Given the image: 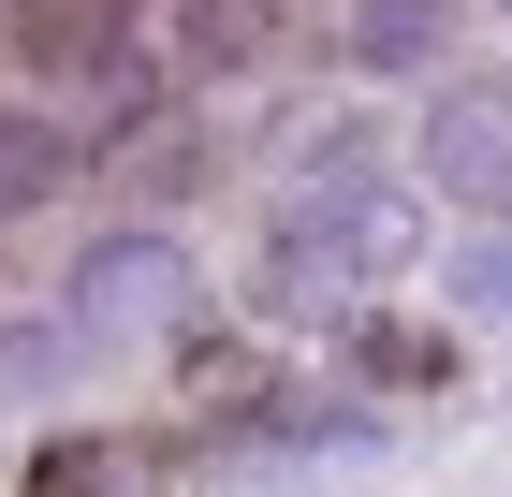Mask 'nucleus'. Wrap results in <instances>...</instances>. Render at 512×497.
<instances>
[{"label":"nucleus","mask_w":512,"mask_h":497,"mask_svg":"<svg viewBox=\"0 0 512 497\" xmlns=\"http://www.w3.org/2000/svg\"><path fill=\"white\" fill-rule=\"evenodd\" d=\"M59 381H88V351L59 337L44 307H15V322H0V410H44Z\"/></svg>","instance_id":"obj_9"},{"label":"nucleus","mask_w":512,"mask_h":497,"mask_svg":"<svg viewBox=\"0 0 512 497\" xmlns=\"http://www.w3.org/2000/svg\"><path fill=\"white\" fill-rule=\"evenodd\" d=\"M425 205H454V220H512V74H454L425 88V117H410V161H395Z\"/></svg>","instance_id":"obj_3"},{"label":"nucleus","mask_w":512,"mask_h":497,"mask_svg":"<svg viewBox=\"0 0 512 497\" xmlns=\"http://www.w3.org/2000/svg\"><path fill=\"white\" fill-rule=\"evenodd\" d=\"M191 307H205V249L176 220H103L59 264V293H44V322L88 351V366H132V351H176L191 337Z\"/></svg>","instance_id":"obj_2"},{"label":"nucleus","mask_w":512,"mask_h":497,"mask_svg":"<svg viewBox=\"0 0 512 497\" xmlns=\"http://www.w3.org/2000/svg\"><path fill=\"white\" fill-rule=\"evenodd\" d=\"M88 132H74V103H30V88H0V220H44V205L88 176Z\"/></svg>","instance_id":"obj_5"},{"label":"nucleus","mask_w":512,"mask_h":497,"mask_svg":"<svg viewBox=\"0 0 512 497\" xmlns=\"http://www.w3.org/2000/svg\"><path fill=\"white\" fill-rule=\"evenodd\" d=\"M278 59V0H176V74L191 88H235Z\"/></svg>","instance_id":"obj_6"},{"label":"nucleus","mask_w":512,"mask_h":497,"mask_svg":"<svg viewBox=\"0 0 512 497\" xmlns=\"http://www.w3.org/2000/svg\"><path fill=\"white\" fill-rule=\"evenodd\" d=\"M439 322H512V220H469L439 249Z\"/></svg>","instance_id":"obj_8"},{"label":"nucleus","mask_w":512,"mask_h":497,"mask_svg":"<svg viewBox=\"0 0 512 497\" xmlns=\"http://www.w3.org/2000/svg\"><path fill=\"white\" fill-rule=\"evenodd\" d=\"M337 59H352V88H439L469 59V0H352Z\"/></svg>","instance_id":"obj_4"},{"label":"nucleus","mask_w":512,"mask_h":497,"mask_svg":"<svg viewBox=\"0 0 512 497\" xmlns=\"http://www.w3.org/2000/svg\"><path fill=\"white\" fill-rule=\"evenodd\" d=\"M30 497H161V454L118 439V424H88V439H44L30 454Z\"/></svg>","instance_id":"obj_7"},{"label":"nucleus","mask_w":512,"mask_h":497,"mask_svg":"<svg viewBox=\"0 0 512 497\" xmlns=\"http://www.w3.org/2000/svg\"><path fill=\"white\" fill-rule=\"evenodd\" d=\"M425 264V191L410 176H293V191L264 205V234H249V307L264 322H352V307H381L395 278Z\"/></svg>","instance_id":"obj_1"},{"label":"nucleus","mask_w":512,"mask_h":497,"mask_svg":"<svg viewBox=\"0 0 512 497\" xmlns=\"http://www.w3.org/2000/svg\"><path fill=\"white\" fill-rule=\"evenodd\" d=\"M498 30H512V0H498Z\"/></svg>","instance_id":"obj_10"}]
</instances>
